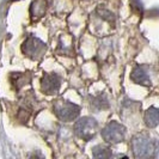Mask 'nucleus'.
Instances as JSON below:
<instances>
[{"label":"nucleus","instance_id":"f257e3e1","mask_svg":"<svg viewBox=\"0 0 159 159\" xmlns=\"http://www.w3.org/2000/svg\"><path fill=\"white\" fill-rule=\"evenodd\" d=\"M80 108L77 104L68 102V101H57L54 104V112L60 120L65 122H71L78 117Z\"/></svg>","mask_w":159,"mask_h":159},{"label":"nucleus","instance_id":"f03ea898","mask_svg":"<svg viewBox=\"0 0 159 159\" xmlns=\"http://www.w3.org/2000/svg\"><path fill=\"white\" fill-rule=\"evenodd\" d=\"M132 148L135 158H148L153 156V152L156 151L154 143L150 138L143 135H139L133 139Z\"/></svg>","mask_w":159,"mask_h":159},{"label":"nucleus","instance_id":"7ed1b4c3","mask_svg":"<svg viewBox=\"0 0 159 159\" xmlns=\"http://www.w3.org/2000/svg\"><path fill=\"white\" fill-rule=\"evenodd\" d=\"M97 122L95 119L92 117H83L79 121L75 122L74 125V130H75V134L79 136L80 139L83 140H91L97 133Z\"/></svg>","mask_w":159,"mask_h":159},{"label":"nucleus","instance_id":"20e7f679","mask_svg":"<svg viewBox=\"0 0 159 159\" xmlns=\"http://www.w3.org/2000/svg\"><path fill=\"white\" fill-rule=\"evenodd\" d=\"M103 139L109 143H117L125 140L126 136V128L116 121L109 122L102 130Z\"/></svg>","mask_w":159,"mask_h":159},{"label":"nucleus","instance_id":"39448f33","mask_svg":"<svg viewBox=\"0 0 159 159\" xmlns=\"http://www.w3.org/2000/svg\"><path fill=\"white\" fill-rule=\"evenodd\" d=\"M60 89V77L55 73H47L42 78V90L47 95H53Z\"/></svg>","mask_w":159,"mask_h":159},{"label":"nucleus","instance_id":"423d86ee","mask_svg":"<svg viewBox=\"0 0 159 159\" xmlns=\"http://www.w3.org/2000/svg\"><path fill=\"white\" fill-rule=\"evenodd\" d=\"M145 123L150 128H156L159 123V111L157 108L151 107L145 114Z\"/></svg>","mask_w":159,"mask_h":159},{"label":"nucleus","instance_id":"0eeeda50","mask_svg":"<svg viewBox=\"0 0 159 159\" xmlns=\"http://www.w3.org/2000/svg\"><path fill=\"white\" fill-rule=\"evenodd\" d=\"M130 79L135 84H148V81H150L147 73L143 71V68L140 66H138L133 70L132 74H130Z\"/></svg>","mask_w":159,"mask_h":159},{"label":"nucleus","instance_id":"6e6552de","mask_svg":"<svg viewBox=\"0 0 159 159\" xmlns=\"http://www.w3.org/2000/svg\"><path fill=\"white\" fill-rule=\"evenodd\" d=\"M24 47L26 48V49L28 48H31V50H28L26 53L35 54V53H39L41 49L43 48V43L40 42L39 40H36V39H29V40L24 43Z\"/></svg>","mask_w":159,"mask_h":159},{"label":"nucleus","instance_id":"1a4fd4ad","mask_svg":"<svg viewBox=\"0 0 159 159\" xmlns=\"http://www.w3.org/2000/svg\"><path fill=\"white\" fill-rule=\"evenodd\" d=\"M93 157L96 158H108L111 156V152L108 147H104V146H96L93 148Z\"/></svg>","mask_w":159,"mask_h":159}]
</instances>
